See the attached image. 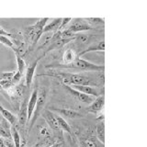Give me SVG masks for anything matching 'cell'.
<instances>
[{
	"label": "cell",
	"instance_id": "obj_27",
	"mask_svg": "<svg viewBox=\"0 0 147 147\" xmlns=\"http://www.w3.org/2000/svg\"><path fill=\"white\" fill-rule=\"evenodd\" d=\"M85 20L89 25L90 24H93V25L104 24V20L100 18H85Z\"/></svg>",
	"mask_w": 147,
	"mask_h": 147
},
{
	"label": "cell",
	"instance_id": "obj_10",
	"mask_svg": "<svg viewBox=\"0 0 147 147\" xmlns=\"http://www.w3.org/2000/svg\"><path fill=\"white\" fill-rule=\"evenodd\" d=\"M37 98H38V89L34 88L32 93L30 94V96L29 98V102H28V121L31 119L32 115H33L35 106L37 102Z\"/></svg>",
	"mask_w": 147,
	"mask_h": 147
},
{
	"label": "cell",
	"instance_id": "obj_16",
	"mask_svg": "<svg viewBox=\"0 0 147 147\" xmlns=\"http://www.w3.org/2000/svg\"><path fill=\"white\" fill-rule=\"evenodd\" d=\"M55 110L60 114H62L63 117L68 119H77L82 117V114L77 112L76 110L70 109H56Z\"/></svg>",
	"mask_w": 147,
	"mask_h": 147
},
{
	"label": "cell",
	"instance_id": "obj_33",
	"mask_svg": "<svg viewBox=\"0 0 147 147\" xmlns=\"http://www.w3.org/2000/svg\"><path fill=\"white\" fill-rule=\"evenodd\" d=\"M0 147H6V145H5V144H4V141H3L2 137H0Z\"/></svg>",
	"mask_w": 147,
	"mask_h": 147
},
{
	"label": "cell",
	"instance_id": "obj_31",
	"mask_svg": "<svg viewBox=\"0 0 147 147\" xmlns=\"http://www.w3.org/2000/svg\"><path fill=\"white\" fill-rule=\"evenodd\" d=\"M4 144L6 145V147H15L14 142L12 140V138H3Z\"/></svg>",
	"mask_w": 147,
	"mask_h": 147
},
{
	"label": "cell",
	"instance_id": "obj_26",
	"mask_svg": "<svg viewBox=\"0 0 147 147\" xmlns=\"http://www.w3.org/2000/svg\"><path fill=\"white\" fill-rule=\"evenodd\" d=\"M39 134L40 137H42V139L43 138L52 136V134H51V129L49 128V126H46V125L40 126L39 130Z\"/></svg>",
	"mask_w": 147,
	"mask_h": 147
},
{
	"label": "cell",
	"instance_id": "obj_20",
	"mask_svg": "<svg viewBox=\"0 0 147 147\" xmlns=\"http://www.w3.org/2000/svg\"><path fill=\"white\" fill-rule=\"evenodd\" d=\"M96 140H98L100 144H104V142H105V125H104L103 121H101L98 125H96Z\"/></svg>",
	"mask_w": 147,
	"mask_h": 147
},
{
	"label": "cell",
	"instance_id": "obj_28",
	"mask_svg": "<svg viewBox=\"0 0 147 147\" xmlns=\"http://www.w3.org/2000/svg\"><path fill=\"white\" fill-rule=\"evenodd\" d=\"M15 73H16L15 71L1 73V75H0V80H11L14 75H15Z\"/></svg>",
	"mask_w": 147,
	"mask_h": 147
},
{
	"label": "cell",
	"instance_id": "obj_9",
	"mask_svg": "<svg viewBox=\"0 0 147 147\" xmlns=\"http://www.w3.org/2000/svg\"><path fill=\"white\" fill-rule=\"evenodd\" d=\"M44 119L46 123H47V125L49 126L50 129H52V130L55 131H60V128L58 126V123H57V121H56V118H55V114L53 113L52 111H50V110H45L44 111Z\"/></svg>",
	"mask_w": 147,
	"mask_h": 147
},
{
	"label": "cell",
	"instance_id": "obj_23",
	"mask_svg": "<svg viewBox=\"0 0 147 147\" xmlns=\"http://www.w3.org/2000/svg\"><path fill=\"white\" fill-rule=\"evenodd\" d=\"M80 144L82 147H98V142L95 138L88 137L82 139L80 142Z\"/></svg>",
	"mask_w": 147,
	"mask_h": 147
},
{
	"label": "cell",
	"instance_id": "obj_24",
	"mask_svg": "<svg viewBox=\"0 0 147 147\" xmlns=\"http://www.w3.org/2000/svg\"><path fill=\"white\" fill-rule=\"evenodd\" d=\"M16 59H17V63H18V72L23 75L24 70L26 69V63L24 61L23 57L20 56L18 54H16Z\"/></svg>",
	"mask_w": 147,
	"mask_h": 147
},
{
	"label": "cell",
	"instance_id": "obj_8",
	"mask_svg": "<svg viewBox=\"0 0 147 147\" xmlns=\"http://www.w3.org/2000/svg\"><path fill=\"white\" fill-rule=\"evenodd\" d=\"M71 87L77 91L81 92V93H84L86 95H88L91 96H101V91L98 88H96V87L91 86H71Z\"/></svg>",
	"mask_w": 147,
	"mask_h": 147
},
{
	"label": "cell",
	"instance_id": "obj_21",
	"mask_svg": "<svg viewBox=\"0 0 147 147\" xmlns=\"http://www.w3.org/2000/svg\"><path fill=\"white\" fill-rule=\"evenodd\" d=\"M55 118H56V121L58 123V126L60 128V130L63 131L69 134H72V130H71V127L70 125L68 124V122L64 119L63 118H62L61 116H58V115L55 114Z\"/></svg>",
	"mask_w": 147,
	"mask_h": 147
},
{
	"label": "cell",
	"instance_id": "obj_15",
	"mask_svg": "<svg viewBox=\"0 0 147 147\" xmlns=\"http://www.w3.org/2000/svg\"><path fill=\"white\" fill-rule=\"evenodd\" d=\"M0 113L2 114L4 119H6L10 125H16V123L18 121L17 117L13 113H11L10 111H9V110L5 109L2 105H0Z\"/></svg>",
	"mask_w": 147,
	"mask_h": 147
},
{
	"label": "cell",
	"instance_id": "obj_2",
	"mask_svg": "<svg viewBox=\"0 0 147 147\" xmlns=\"http://www.w3.org/2000/svg\"><path fill=\"white\" fill-rule=\"evenodd\" d=\"M48 20H49L48 18H40L34 25L29 26L25 29V38L29 42H30L31 48H33L38 43L40 36L42 35V30L44 29V27L46 26V23H47Z\"/></svg>",
	"mask_w": 147,
	"mask_h": 147
},
{
	"label": "cell",
	"instance_id": "obj_7",
	"mask_svg": "<svg viewBox=\"0 0 147 147\" xmlns=\"http://www.w3.org/2000/svg\"><path fill=\"white\" fill-rule=\"evenodd\" d=\"M64 88H65L67 91H68V93L72 95L74 98H76L77 100H79L80 102L82 103H86V104H91L92 102H93V100L95 98H92L91 96H88V95H86L84 93H81V92L79 91H77L76 89H74L72 88L71 86H64Z\"/></svg>",
	"mask_w": 147,
	"mask_h": 147
},
{
	"label": "cell",
	"instance_id": "obj_5",
	"mask_svg": "<svg viewBox=\"0 0 147 147\" xmlns=\"http://www.w3.org/2000/svg\"><path fill=\"white\" fill-rule=\"evenodd\" d=\"M24 98L21 100L20 104V109H18V117L17 118L20 125L24 127L28 122V102H29V96L28 93L25 92V94L23 95Z\"/></svg>",
	"mask_w": 147,
	"mask_h": 147
},
{
	"label": "cell",
	"instance_id": "obj_30",
	"mask_svg": "<svg viewBox=\"0 0 147 147\" xmlns=\"http://www.w3.org/2000/svg\"><path fill=\"white\" fill-rule=\"evenodd\" d=\"M71 20H72L71 18H62L61 26H60V28H59V30H63L64 28L66 27V25L71 22Z\"/></svg>",
	"mask_w": 147,
	"mask_h": 147
},
{
	"label": "cell",
	"instance_id": "obj_18",
	"mask_svg": "<svg viewBox=\"0 0 147 147\" xmlns=\"http://www.w3.org/2000/svg\"><path fill=\"white\" fill-rule=\"evenodd\" d=\"M61 22H62V18H55L52 22H50L49 24H47L44 29L42 30V33H45V32H56L57 30H59V28L61 26Z\"/></svg>",
	"mask_w": 147,
	"mask_h": 147
},
{
	"label": "cell",
	"instance_id": "obj_22",
	"mask_svg": "<svg viewBox=\"0 0 147 147\" xmlns=\"http://www.w3.org/2000/svg\"><path fill=\"white\" fill-rule=\"evenodd\" d=\"M10 133H11V138L14 142L15 147H21V140L18 131L16 127V125H11L10 127Z\"/></svg>",
	"mask_w": 147,
	"mask_h": 147
},
{
	"label": "cell",
	"instance_id": "obj_36",
	"mask_svg": "<svg viewBox=\"0 0 147 147\" xmlns=\"http://www.w3.org/2000/svg\"><path fill=\"white\" fill-rule=\"evenodd\" d=\"M75 147H77V146H75Z\"/></svg>",
	"mask_w": 147,
	"mask_h": 147
},
{
	"label": "cell",
	"instance_id": "obj_13",
	"mask_svg": "<svg viewBox=\"0 0 147 147\" xmlns=\"http://www.w3.org/2000/svg\"><path fill=\"white\" fill-rule=\"evenodd\" d=\"M78 58V55L76 54V51L71 48H68L63 52V64H70L72 63L76 59Z\"/></svg>",
	"mask_w": 147,
	"mask_h": 147
},
{
	"label": "cell",
	"instance_id": "obj_1",
	"mask_svg": "<svg viewBox=\"0 0 147 147\" xmlns=\"http://www.w3.org/2000/svg\"><path fill=\"white\" fill-rule=\"evenodd\" d=\"M47 67H58L64 69H76L81 71H96V72H104L105 67L103 65H98V64L90 63L86 60H83L78 57L70 64H55V65H48Z\"/></svg>",
	"mask_w": 147,
	"mask_h": 147
},
{
	"label": "cell",
	"instance_id": "obj_6",
	"mask_svg": "<svg viewBox=\"0 0 147 147\" xmlns=\"http://www.w3.org/2000/svg\"><path fill=\"white\" fill-rule=\"evenodd\" d=\"M104 106H105V96L103 95H101L99 96H96L93 100V102L87 107L86 110L90 113L98 114V113L102 112Z\"/></svg>",
	"mask_w": 147,
	"mask_h": 147
},
{
	"label": "cell",
	"instance_id": "obj_35",
	"mask_svg": "<svg viewBox=\"0 0 147 147\" xmlns=\"http://www.w3.org/2000/svg\"><path fill=\"white\" fill-rule=\"evenodd\" d=\"M3 90H4V89L2 88V86H0V92H2Z\"/></svg>",
	"mask_w": 147,
	"mask_h": 147
},
{
	"label": "cell",
	"instance_id": "obj_17",
	"mask_svg": "<svg viewBox=\"0 0 147 147\" xmlns=\"http://www.w3.org/2000/svg\"><path fill=\"white\" fill-rule=\"evenodd\" d=\"M70 41V40H64V39H59V40H56L53 41V42H51L50 45L47 47V49H46V53H49L51 52V51H55V50H59L63 48L64 45L69 43Z\"/></svg>",
	"mask_w": 147,
	"mask_h": 147
},
{
	"label": "cell",
	"instance_id": "obj_34",
	"mask_svg": "<svg viewBox=\"0 0 147 147\" xmlns=\"http://www.w3.org/2000/svg\"><path fill=\"white\" fill-rule=\"evenodd\" d=\"M62 145V144L61 142H56V144H53L52 146H50V147H60Z\"/></svg>",
	"mask_w": 147,
	"mask_h": 147
},
{
	"label": "cell",
	"instance_id": "obj_4",
	"mask_svg": "<svg viewBox=\"0 0 147 147\" xmlns=\"http://www.w3.org/2000/svg\"><path fill=\"white\" fill-rule=\"evenodd\" d=\"M67 30L76 34L91 30V26L86 21L85 18H74V20L72 18Z\"/></svg>",
	"mask_w": 147,
	"mask_h": 147
},
{
	"label": "cell",
	"instance_id": "obj_12",
	"mask_svg": "<svg viewBox=\"0 0 147 147\" xmlns=\"http://www.w3.org/2000/svg\"><path fill=\"white\" fill-rule=\"evenodd\" d=\"M93 35L86 33V32H80V33H76L75 37V42L76 45H79L84 47L86 46L87 44H90L92 42V40H93Z\"/></svg>",
	"mask_w": 147,
	"mask_h": 147
},
{
	"label": "cell",
	"instance_id": "obj_14",
	"mask_svg": "<svg viewBox=\"0 0 147 147\" xmlns=\"http://www.w3.org/2000/svg\"><path fill=\"white\" fill-rule=\"evenodd\" d=\"M105 50V41L104 40H100L98 42L94 43V44H90L89 47H87L86 49L83 50V52H81L78 54V57L83 56L84 54L89 53V52H96V51H104Z\"/></svg>",
	"mask_w": 147,
	"mask_h": 147
},
{
	"label": "cell",
	"instance_id": "obj_11",
	"mask_svg": "<svg viewBox=\"0 0 147 147\" xmlns=\"http://www.w3.org/2000/svg\"><path fill=\"white\" fill-rule=\"evenodd\" d=\"M41 57H39L36 61L33 62V63L31 64L30 66H29L27 68L26 70V75H25V82H26V86L27 88H30V86H31V83H32V79H33V76H34V74H35V70H36V67L38 65V63L40 62Z\"/></svg>",
	"mask_w": 147,
	"mask_h": 147
},
{
	"label": "cell",
	"instance_id": "obj_25",
	"mask_svg": "<svg viewBox=\"0 0 147 147\" xmlns=\"http://www.w3.org/2000/svg\"><path fill=\"white\" fill-rule=\"evenodd\" d=\"M0 42L2 44H4L5 46H7V47H9L14 50V52H15L16 50V45L15 43L13 42L11 40H9V38L6 36H0Z\"/></svg>",
	"mask_w": 147,
	"mask_h": 147
},
{
	"label": "cell",
	"instance_id": "obj_29",
	"mask_svg": "<svg viewBox=\"0 0 147 147\" xmlns=\"http://www.w3.org/2000/svg\"><path fill=\"white\" fill-rule=\"evenodd\" d=\"M0 86H2L3 89H6L7 90L9 87L13 86L14 85L12 84L11 80H0Z\"/></svg>",
	"mask_w": 147,
	"mask_h": 147
},
{
	"label": "cell",
	"instance_id": "obj_32",
	"mask_svg": "<svg viewBox=\"0 0 147 147\" xmlns=\"http://www.w3.org/2000/svg\"><path fill=\"white\" fill-rule=\"evenodd\" d=\"M0 36H6V37H11L12 34L9 33V32L6 31L2 27H0Z\"/></svg>",
	"mask_w": 147,
	"mask_h": 147
},
{
	"label": "cell",
	"instance_id": "obj_19",
	"mask_svg": "<svg viewBox=\"0 0 147 147\" xmlns=\"http://www.w3.org/2000/svg\"><path fill=\"white\" fill-rule=\"evenodd\" d=\"M57 140H58L57 138H55L53 136L43 138V139H41L39 142H37V144L35 145H33L32 147H50V146H52L53 144L58 142Z\"/></svg>",
	"mask_w": 147,
	"mask_h": 147
},
{
	"label": "cell",
	"instance_id": "obj_3",
	"mask_svg": "<svg viewBox=\"0 0 147 147\" xmlns=\"http://www.w3.org/2000/svg\"><path fill=\"white\" fill-rule=\"evenodd\" d=\"M46 98H47V90L45 89V87H41L40 90H38V98H37V102H36L33 115H32L31 119H30V130L34 126L35 121H37V119H38V117L40 116L41 110L43 109L44 104L46 102Z\"/></svg>",
	"mask_w": 147,
	"mask_h": 147
}]
</instances>
